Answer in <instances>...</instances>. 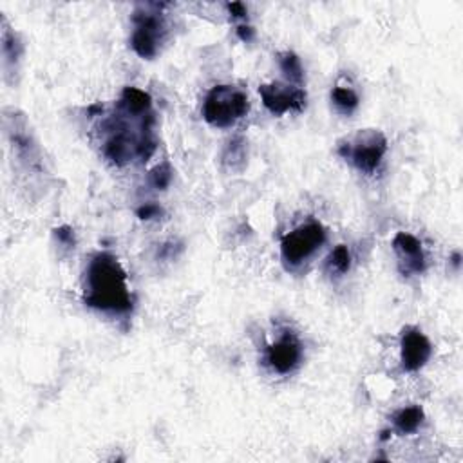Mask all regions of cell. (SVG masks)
<instances>
[{"mask_svg": "<svg viewBox=\"0 0 463 463\" xmlns=\"http://www.w3.org/2000/svg\"><path fill=\"white\" fill-rule=\"evenodd\" d=\"M423 418L425 414L420 405H409L394 412L392 425H394V430L400 434H412L420 429V425L423 423Z\"/></svg>", "mask_w": 463, "mask_h": 463, "instance_id": "cell-12", "label": "cell"}, {"mask_svg": "<svg viewBox=\"0 0 463 463\" xmlns=\"http://www.w3.org/2000/svg\"><path fill=\"white\" fill-rule=\"evenodd\" d=\"M166 4L146 2L137 4L132 13V34L130 47L143 60H152L161 51L163 43L168 38V22H166Z\"/></svg>", "mask_w": 463, "mask_h": 463, "instance_id": "cell-3", "label": "cell"}, {"mask_svg": "<svg viewBox=\"0 0 463 463\" xmlns=\"http://www.w3.org/2000/svg\"><path fill=\"white\" fill-rule=\"evenodd\" d=\"M235 33H237V36L242 40V42H251L253 40V36H255V31H253V27L251 25H248V24H239L237 25V29H235Z\"/></svg>", "mask_w": 463, "mask_h": 463, "instance_id": "cell-21", "label": "cell"}, {"mask_svg": "<svg viewBox=\"0 0 463 463\" xmlns=\"http://www.w3.org/2000/svg\"><path fill=\"white\" fill-rule=\"evenodd\" d=\"M432 345L429 338L421 333V329L414 326H407L402 331L400 340V362L405 373L420 371L430 358Z\"/></svg>", "mask_w": 463, "mask_h": 463, "instance_id": "cell-9", "label": "cell"}, {"mask_svg": "<svg viewBox=\"0 0 463 463\" xmlns=\"http://www.w3.org/2000/svg\"><path fill=\"white\" fill-rule=\"evenodd\" d=\"M222 163L233 172H239L246 165V143L242 137H233L228 141L224 152H222Z\"/></svg>", "mask_w": 463, "mask_h": 463, "instance_id": "cell-16", "label": "cell"}, {"mask_svg": "<svg viewBox=\"0 0 463 463\" xmlns=\"http://www.w3.org/2000/svg\"><path fill=\"white\" fill-rule=\"evenodd\" d=\"M351 268V251L345 244H338L331 250V253L326 259V271L335 277H342Z\"/></svg>", "mask_w": 463, "mask_h": 463, "instance_id": "cell-13", "label": "cell"}, {"mask_svg": "<svg viewBox=\"0 0 463 463\" xmlns=\"http://www.w3.org/2000/svg\"><path fill=\"white\" fill-rule=\"evenodd\" d=\"M302 360V344L291 329H282L266 349V362L277 374L293 373Z\"/></svg>", "mask_w": 463, "mask_h": 463, "instance_id": "cell-8", "label": "cell"}, {"mask_svg": "<svg viewBox=\"0 0 463 463\" xmlns=\"http://www.w3.org/2000/svg\"><path fill=\"white\" fill-rule=\"evenodd\" d=\"M279 67L284 72L288 83L302 87L304 69H302V63H300V60H298V56L295 52H291V51L280 52L279 54Z\"/></svg>", "mask_w": 463, "mask_h": 463, "instance_id": "cell-14", "label": "cell"}, {"mask_svg": "<svg viewBox=\"0 0 463 463\" xmlns=\"http://www.w3.org/2000/svg\"><path fill=\"white\" fill-rule=\"evenodd\" d=\"M387 152V139L378 128L358 130L338 145V154L364 174H374Z\"/></svg>", "mask_w": 463, "mask_h": 463, "instance_id": "cell-5", "label": "cell"}, {"mask_svg": "<svg viewBox=\"0 0 463 463\" xmlns=\"http://www.w3.org/2000/svg\"><path fill=\"white\" fill-rule=\"evenodd\" d=\"M172 177H174V170L170 166L168 161H163L159 163L156 168L150 170L148 174V181L150 184L156 188V190H166L172 183Z\"/></svg>", "mask_w": 463, "mask_h": 463, "instance_id": "cell-17", "label": "cell"}, {"mask_svg": "<svg viewBox=\"0 0 463 463\" xmlns=\"http://www.w3.org/2000/svg\"><path fill=\"white\" fill-rule=\"evenodd\" d=\"M52 235H54V239H56L61 246H65V248H74V244H76L74 230H72L71 226H67V224L54 228Z\"/></svg>", "mask_w": 463, "mask_h": 463, "instance_id": "cell-18", "label": "cell"}, {"mask_svg": "<svg viewBox=\"0 0 463 463\" xmlns=\"http://www.w3.org/2000/svg\"><path fill=\"white\" fill-rule=\"evenodd\" d=\"M392 250L398 260V269L403 277L420 275L425 271L427 260L420 239L411 233L398 232L392 239Z\"/></svg>", "mask_w": 463, "mask_h": 463, "instance_id": "cell-10", "label": "cell"}, {"mask_svg": "<svg viewBox=\"0 0 463 463\" xmlns=\"http://www.w3.org/2000/svg\"><path fill=\"white\" fill-rule=\"evenodd\" d=\"M83 302L112 315H123L132 309L127 273L112 253L98 251L89 259L83 271Z\"/></svg>", "mask_w": 463, "mask_h": 463, "instance_id": "cell-2", "label": "cell"}, {"mask_svg": "<svg viewBox=\"0 0 463 463\" xmlns=\"http://www.w3.org/2000/svg\"><path fill=\"white\" fill-rule=\"evenodd\" d=\"M260 99L264 107L273 116H282L288 112H302L306 107V90L293 83H262L259 87Z\"/></svg>", "mask_w": 463, "mask_h": 463, "instance_id": "cell-7", "label": "cell"}, {"mask_svg": "<svg viewBox=\"0 0 463 463\" xmlns=\"http://www.w3.org/2000/svg\"><path fill=\"white\" fill-rule=\"evenodd\" d=\"M152 98L137 87H125L107 118L99 123L101 154L116 166L143 163L157 146Z\"/></svg>", "mask_w": 463, "mask_h": 463, "instance_id": "cell-1", "label": "cell"}, {"mask_svg": "<svg viewBox=\"0 0 463 463\" xmlns=\"http://www.w3.org/2000/svg\"><path fill=\"white\" fill-rule=\"evenodd\" d=\"M0 47H2V69L5 81L13 83L18 72L22 56H24V43L20 34L9 25L7 18L2 16V29H0Z\"/></svg>", "mask_w": 463, "mask_h": 463, "instance_id": "cell-11", "label": "cell"}, {"mask_svg": "<svg viewBox=\"0 0 463 463\" xmlns=\"http://www.w3.org/2000/svg\"><path fill=\"white\" fill-rule=\"evenodd\" d=\"M161 206L159 204H156V203H145V204H141L137 210H136V213H137V217L139 219H143V221H150V219H156V217H159L161 215Z\"/></svg>", "mask_w": 463, "mask_h": 463, "instance_id": "cell-19", "label": "cell"}, {"mask_svg": "<svg viewBox=\"0 0 463 463\" xmlns=\"http://www.w3.org/2000/svg\"><path fill=\"white\" fill-rule=\"evenodd\" d=\"M326 241V230L318 221H307L288 232L280 241V257L288 269L302 266Z\"/></svg>", "mask_w": 463, "mask_h": 463, "instance_id": "cell-6", "label": "cell"}, {"mask_svg": "<svg viewBox=\"0 0 463 463\" xmlns=\"http://www.w3.org/2000/svg\"><path fill=\"white\" fill-rule=\"evenodd\" d=\"M331 101L336 107L338 112L342 114H351L358 107V94L354 92L353 87L336 83L331 90Z\"/></svg>", "mask_w": 463, "mask_h": 463, "instance_id": "cell-15", "label": "cell"}, {"mask_svg": "<svg viewBox=\"0 0 463 463\" xmlns=\"http://www.w3.org/2000/svg\"><path fill=\"white\" fill-rule=\"evenodd\" d=\"M250 110L248 96L233 85H215L203 101V118L215 128L233 127Z\"/></svg>", "mask_w": 463, "mask_h": 463, "instance_id": "cell-4", "label": "cell"}, {"mask_svg": "<svg viewBox=\"0 0 463 463\" xmlns=\"http://www.w3.org/2000/svg\"><path fill=\"white\" fill-rule=\"evenodd\" d=\"M226 9H228V13L232 14V18H246V14H248L246 5H244V4H241V2L226 4Z\"/></svg>", "mask_w": 463, "mask_h": 463, "instance_id": "cell-20", "label": "cell"}]
</instances>
